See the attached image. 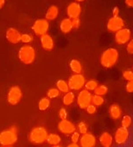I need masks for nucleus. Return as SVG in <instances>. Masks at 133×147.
Segmentation results:
<instances>
[{"label": "nucleus", "instance_id": "nucleus-37", "mask_svg": "<svg viewBox=\"0 0 133 147\" xmlns=\"http://www.w3.org/2000/svg\"><path fill=\"white\" fill-rule=\"evenodd\" d=\"M126 51L129 54H133V39H131V40L127 43Z\"/></svg>", "mask_w": 133, "mask_h": 147}, {"label": "nucleus", "instance_id": "nucleus-19", "mask_svg": "<svg viewBox=\"0 0 133 147\" xmlns=\"http://www.w3.org/2000/svg\"><path fill=\"white\" fill-rule=\"evenodd\" d=\"M60 28L65 34L69 33L73 29L72 20L70 18H65V19H63L61 22V23H60Z\"/></svg>", "mask_w": 133, "mask_h": 147}, {"label": "nucleus", "instance_id": "nucleus-32", "mask_svg": "<svg viewBox=\"0 0 133 147\" xmlns=\"http://www.w3.org/2000/svg\"><path fill=\"white\" fill-rule=\"evenodd\" d=\"M123 78L127 81H132L133 80V71L132 70H125L123 72Z\"/></svg>", "mask_w": 133, "mask_h": 147}, {"label": "nucleus", "instance_id": "nucleus-31", "mask_svg": "<svg viewBox=\"0 0 133 147\" xmlns=\"http://www.w3.org/2000/svg\"><path fill=\"white\" fill-rule=\"evenodd\" d=\"M78 132L79 134H85L87 133V125L81 121L78 124Z\"/></svg>", "mask_w": 133, "mask_h": 147}, {"label": "nucleus", "instance_id": "nucleus-22", "mask_svg": "<svg viewBox=\"0 0 133 147\" xmlns=\"http://www.w3.org/2000/svg\"><path fill=\"white\" fill-rule=\"evenodd\" d=\"M61 140V137L58 134H48L46 141L48 142V144H49V145L54 146H57L58 144H60Z\"/></svg>", "mask_w": 133, "mask_h": 147}, {"label": "nucleus", "instance_id": "nucleus-7", "mask_svg": "<svg viewBox=\"0 0 133 147\" xmlns=\"http://www.w3.org/2000/svg\"><path fill=\"white\" fill-rule=\"evenodd\" d=\"M132 39V31L127 28H123L122 29L115 33V41L119 45L127 44Z\"/></svg>", "mask_w": 133, "mask_h": 147}, {"label": "nucleus", "instance_id": "nucleus-41", "mask_svg": "<svg viewBox=\"0 0 133 147\" xmlns=\"http://www.w3.org/2000/svg\"><path fill=\"white\" fill-rule=\"evenodd\" d=\"M125 3L128 8H133V0H125Z\"/></svg>", "mask_w": 133, "mask_h": 147}, {"label": "nucleus", "instance_id": "nucleus-10", "mask_svg": "<svg viewBox=\"0 0 133 147\" xmlns=\"http://www.w3.org/2000/svg\"><path fill=\"white\" fill-rule=\"evenodd\" d=\"M22 97V90L18 86H13L10 89L8 93V102L11 105L17 104Z\"/></svg>", "mask_w": 133, "mask_h": 147}, {"label": "nucleus", "instance_id": "nucleus-24", "mask_svg": "<svg viewBox=\"0 0 133 147\" xmlns=\"http://www.w3.org/2000/svg\"><path fill=\"white\" fill-rule=\"evenodd\" d=\"M75 99V96H74V92H68L65 94V96H63V103L67 106L68 105H71L74 101Z\"/></svg>", "mask_w": 133, "mask_h": 147}, {"label": "nucleus", "instance_id": "nucleus-38", "mask_svg": "<svg viewBox=\"0 0 133 147\" xmlns=\"http://www.w3.org/2000/svg\"><path fill=\"white\" fill-rule=\"evenodd\" d=\"M72 25H73V28H78L80 25V20L78 18H74L72 19Z\"/></svg>", "mask_w": 133, "mask_h": 147}, {"label": "nucleus", "instance_id": "nucleus-11", "mask_svg": "<svg viewBox=\"0 0 133 147\" xmlns=\"http://www.w3.org/2000/svg\"><path fill=\"white\" fill-rule=\"evenodd\" d=\"M75 126L68 120H61L58 124V130L63 134H72L75 132Z\"/></svg>", "mask_w": 133, "mask_h": 147}, {"label": "nucleus", "instance_id": "nucleus-46", "mask_svg": "<svg viewBox=\"0 0 133 147\" xmlns=\"http://www.w3.org/2000/svg\"><path fill=\"white\" fill-rule=\"evenodd\" d=\"M3 147H7V146H3Z\"/></svg>", "mask_w": 133, "mask_h": 147}, {"label": "nucleus", "instance_id": "nucleus-16", "mask_svg": "<svg viewBox=\"0 0 133 147\" xmlns=\"http://www.w3.org/2000/svg\"><path fill=\"white\" fill-rule=\"evenodd\" d=\"M41 43H42V47L45 50H52L54 48V46H55V42H54L53 38L49 34H47L42 35Z\"/></svg>", "mask_w": 133, "mask_h": 147}, {"label": "nucleus", "instance_id": "nucleus-44", "mask_svg": "<svg viewBox=\"0 0 133 147\" xmlns=\"http://www.w3.org/2000/svg\"><path fill=\"white\" fill-rule=\"evenodd\" d=\"M83 1H85V0H76V2H78V3H80V2H83Z\"/></svg>", "mask_w": 133, "mask_h": 147}, {"label": "nucleus", "instance_id": "nucleus-33", "mask_svg": "<svg viewBox=\"0 0 133 147\" xmlns=\"http://www.w3.org/2000/svg\"><path fill=\"white\" fill-rule=\"evenodd\" d=\"M33 37L28 34H21V41H23V43H29L30 41H32Z\"/></svg>", "mask_w": 133, "mask_h": 147}, {"label": "nucleus", "instance_id": "nucleus-13", "mask_svg": "<svg viewBox=\"0 0 133 147\" xmlns=\"http://www.w3.org/2000/svg\"><path fill=\"white\" fill-rule=\"evenodd\" d=\"M129 138V131L128 128L125 127H119L115 133V142L118 145H124Z\"/></svg>", "mask_w": 133, "mask_h": 147}, {"label": "nucleus", "instance_id": "nucleus-15", "mask_svg": "<svg viewBox=\"0 0 133 147\" xmlns=\"http://www.w3.org/2000/svg\"><path fill=\"white\" fill-rule=\"evenodd\" d=\"M6 38L10 42H11L13 44H16V43H18L21 40V34L16 29H15L13 28H10L6 32Z\"/></svg>", "mask_w": 133, "mask_h": 147}, {"label": "nucleus", "instance_id": "nucleus-14", "mask_svg": "<svg viewBox=\"0 0 133 147\" xmlns=\"http://www.w3.org/2000/svg\"><path fill=\"white\" fill-rule=\"evenodd\" d=\"M80 147H94L96 146V138L93 134L90 133H87L82 134L80 137Z\"/></svg>", "mask_w": 133, "mask_h": 147}, {"label": "nucleus", "instance_id": "nucleus-18", "mask_svg": "<svg viewBox=\"0 0 133 147\" xmlns=\"http://www.w3.org/2000/svg\"><path fill=\"white\" fill-rule=\"evenodd\" d=\"M109 114L110 116L113 119V120H118L121 117L122 115V110L119 105L118 104H113L111 105L110 109H109Z\"/></svg>", "mask_w": 133, "mask_h": 147}, {"label": "nucleus", "instance_id": "nucleus-43", "mask_svg": "<svg viewBox=\"0 0 133 147\" xmlns=\"http://www.w3.org/2000/svg\"><path fill=\"white\" fill-rule=\"evenodd\" d=\"M4 3H5V0H0V8H2L3 6Z\"/></svg>", "mask_w": 133, "mask_h": 147}, {"label": "nucleus", "instance_id": "nucleus-29", "mask_svg": "<svg viewBox=\"0 0 133 147\" xmlns=\"http://www.w3.org/2000/svg\"><path fill=\"white\" fill-rule=\"evenodd\" d=\"M132 120L130 115H125L122 119V127L125 128H129L132 125Z\"/></svg>", "mask_w": 133, "mask_h": 147}, {"label": "nucleus", "instance_id": "nucleus-25", "mask_svg": "<svg viewBox=\"0 0 133 147\" xmlns=\"http://www.w3.org/2000/svg\"><path fill=\"white\" fill-rule=\"evenodd\" d=\"M50 105V101L48 97H42L40 101H39V103H38V108L40 110L42 111H44L46 110Z\"/></svg>", "mask_w": 133, "mask_h": 147}, {"label": "nucleus", "instance_id": "nucleus-1", "mask_svg": "<svg viewBox=\"0 0 133 147\" xmlns=\"http://www.w3.org/2000/svg\"><path fill=\"white\" fill-rule=\"evenodd\" d=\"M119 59V52L116 48L109 47L106 49L100 57V64L105 68H112L114 66Z\"/></svg>", "mask_w": 133, "mask_h": 147}, {"label": "nucleus", "instance_id": "nucleus-20", "mask_svg": "<svg viewBox=\"0 0 133 147\" xmlns=\"http://www.w3.org/2000/svg\"><path fill=\"white\" fill-rule=\"evenodd\" d=\"M58 12H59V9H58L57 6H55V5L50 6L46 12V19L47 20L55 19L58 16Z\"/></svg>", "mask_w": 133, "mask_h": 147}, {"label": "nucleus", "instance_id": "nucleus-21", "mask_svg": "<svg viewBox=\"0 0 133 147\" xmlns=\"http://www.w3.org/2000/svg\"><path fill=\"white\" fill-rule=\"evenodd\" d=\"M69 66H70L71 71L74 74H80L82 71V65H81L80 62L77 59H72L70 61Z\"/></svg>", "mask_w": 133, "mask_h": 147}, {"label": "nucleus", "instance_id": "nucleus-3", "mask_svg": "<svg viewBox=\"0 0 133 147\" xmlns=\"http://www.w3.org/2000/svg\"><path fill=\"white\" fill-rule=\"evenodd\" d=\"M48 136V131L43 127H36L33 128L29 134V140L32 143L40 145L44 143L47 140Z\"/></svg>", "mask_w": 133, "mask_h": 147}, {"label": "nucleus", "instance_id": "nucleus-30", "mask_svg": "<svg viewBox=\"0 0 133 147\" xmlns=\"http://www.w3.org/2000/svg\"><path fill=\"white\" fill-rule=\"evenodd\" d=\"M59 94H60V91L57 88H51L48 91V97L50 99H54V98H56L59 96Z\"/></svg>", "mask_w": 133, "mask_h": 147}, {"label": "nucleus", "instance_id": "nucleus-5", "mask_svg": "<svg viewBox=\"0 0 133 147\" xmlns=\"http://www.w3.org/2000/svg\"><path fill=\"white\" fill-rule=\"evenodd\" d=\"M68 86L69 89L72 90H81L86 84V79L83 75L80 74H74L68 79Z\"/></svg>", "mask_w": 133, "mask_h": 147}, {"label": "nucleus", "instance_id": "nucleus-23", "mask_svg": "<svg viewBox=\"0 0 133 147\" xmlns=\"http://www.w3.org/2000/svg\"><path fill=\"white\" fill-rule=\"evenodd\" d=\"M56 87H57V89L59 90V91H61V92L68 93V92L69 91L68 84L65 80H62V79L58 80L57 83H56Z\"/></svg>", "mask_w": 133, "mask_h": 147}, {"label": "nucleus", "instance_id": "nucleus-8", "mask_svg": "<svg viewBox=\"0 0 133 147\" xmlns=\"http://www.w3.org/2000/svg\"><path fill=\"white\" fill-rule=\"evenodd\" d=\"M107 29L111 32L116 33L117 31L122 29L125 27V21L122 17L119 16H112L109 18L107 22Z\"/></svg>", "mask_w": 133, "mask_h": 147}, {"label": "nucleus", "instance_id": "nucleus-4", "mask_svg": "<svg viewBox=\"0 0 133 147\" xmlns=\"http://www.w3.org/2000/svg\"><path fill=\"white\" fill-rule=\"evenodd\" d=\"M18 58L23 63L26 65L31 64L35 60V49L31 46H29V45L22 47L18 52Z\"/></svg>", "mask_w": 133, "mask_h": 147}, {"label": "nucleus", "instance_id": "nucleus-40", "mask_svg": "<svg viewBox=\"0 0 133 147\" xmlns=\"http://www.w3.org/2000/svg\"><path fill=\"white\" fill-rule=\"evenodd\" d=\"M119 7L115 6L113 9V16H119Z\"/></svg>", "mask_w": 133, "mask_h": 147}, {"label": "nucleus", "instance_id": "nucleus-28", "mask_svg": "<svg viewBox=\"0 0 133 147\" xmlns=\"http://www.w3.org/2000/svg\"><path fill=\"white\" fill-rule=\"evenodd\" d=\"M105 102V99L103 98V96H98V95H94L93 96L92 98V104H93L96 107L99 106H102Z\"/></svg>", "mask_w": 133, "mask_h": 147}, {"label": "nucleus", "instance_id": "nucleus-35", "mask_svg": "<svg viewBox=\"0 0 133 147\" xmlns=\"http://www.w3.org/2000/svg\"><path fill=\"white\" fill-rule=\"evenodd\" d=\"M86 110H87V112L89 114V115H93V114H95L96 113V111H97V108H96V106H94L93 104H90L89 106H87V108L86 109Z\"/></svg>", "mask_w": 133, "mask_h": 147}, {"label": "nucleus", "instance_id": "nucleus-17", "mask_svg": "<svg viewBox=\"0 0 133 147\" xmlns=\"http://www.w3.org/2000/svg\"><path fill=\"white\" fill-rule=\"evenodd\" d=\"M99 140L102 146L111 147V146L113 145V138L109 133L105 132L100 136Z\"/></svg>", "mask_w": 133, "mask_h": 147}, {"label": "nucleus", "instance_id": "nucleus-27", "mask_svg": "<svg viewBox=\"0 0 133 147\" xmlns=\"http://www.w3.org/2000/svg\"><path fill=\"white\" fill-rule=\"evenodd\" d=\"M108 92V88L105 85V84H101V85H98L97 88L94 90V93L95 95H98V96H105L106 95V93Z\"/></svg>", "mask_w": 133, "mask_h": 147}, {"label": "nucleus", "instance_id": "nucleus-9", "mask_svg": "<svg viewBox=\"0 0 133 147\" xmlns=\"http://www.w3.org/2000/svg\"><path fill=\"white\" fill-rule=\"evenodd\" d=\"M48 22L46 19H38L33 24L32 29L37 35H43L48 30Z\"/></svg>", "mask_w": 133, "mask_h": 147}, {"label": "nucleus", "instance_id": "nucleus-45", "mask_svg": "<svg viewBox=\"0 0 133 147\" xmlns=\"http://www.w3.org/2000/svg\"><path fill=\"white\" fill-rule=\"evenodd\" d=\"M53 147H61V146H58V145H57V146H54Z\"/></svg>", "mask_w": 133, "mask_h": 147}, {"label": "nucleus", "instance_id": "nucleus-42", "mask_svg": "<svg viewBox=\"0 0 133 147\" xmlns=\"http://www.w3.org/2000/svg\"><path fill=\"white\" fill-rule=\"evenodd\" d=\"M67 147H80L78 144H75V143H72L70 145H68Z\"/></svg>", "mask_w": 133, "mask_h": 147}, {"label": "nucleus", "instance_id": "nucleus-39", "mask_svg": "<svg viewBox=\"0 0 133 147\" xmlns=\"http://www.w3.org/2000/svg\"><path fill=\"white\" fill-rule=\"evenodd\" d=\"M125 90L129 93H133V80L127 82V84L125 85Z\"/></svg>", "mask_w": 133, "mask_h": 147}, {"label": "nucleus", "instance_id": "nucleus-34", "mask_svg": "<svg viewBox=\"0 0 133 147\" xmlns=\"http://www.w3.org/2000/svg\"><path fill=\"white\" fill-rule=\"evenodd\" d=\"M71 140H72V143H75V144H77L78 141H80V134H79V132L75 131L74 133L72 134Z\"/></svg>", "mask_w": 133, "mask_h": 147}, {"label": "nucleus", "instance_id": "nucleus-2", "mask_svg": "<svg viewBox=\"0 0 133 147\" xmlns=\"http://www.w3.org/2000/svg\"><path fill=\"white\" fill-rule=\"evenodd\" d=\"M17 141L16 128L11 127L2 131L0 133V145L3 146H10L14 145Z\"/></svg>", "mask_w": 133, "mask_h": 147}, {"label": "nucleus", "instance_id": "nucleus-26", "mask_svg": "<svg viewBox=\"0 0 133 147\" xmlns=\"http://www.w3.org/2000/svg\"><path fill=\"white\" fill-rule=\"evenodd\" d=\"M98 85H99L98 84V82L96 80L92 79V80H89V81L86 82L84 87H85V90H87L88 91H93L97 88Z\"/></svg>", "mask_w": 133, "mask_h": 147}, {"label": "nucleus", "instance_id": "nucleus-6", "mask_svg": "<svg viewBox=\"0 0 133 147\" xmlns=\"http://www.w3.org/2000/svg\"><path fill=\"white\" fill-rule=\"evenodd\" d=\"M92 98L93 96L90 91L87 90H82L77 96V103L80 109H86L87 106L92 103Z\"/></svg>", "mask_w": 133, "mask_h": 147}, {"label": "nucleus", "instance_id": "nucleus-36", "mask_svg": "<svg viewBox=\"0 0 133 147\" xmlns=\"http://www.w3.org/2000/svg\"><path fill=\"white\" fill-rule=\"evenodd\" d=\"M59 117L61 119V120H66L67 117H68V112L65 109H61L59 110Z\"/></svg>", "mask_w": 133, "mask_h": 147}, {"label": "nucleus", "instance_id": "nucleus-12", "mask_svg": "<svg viewBox=\"0 0 133 147\" xmlns=\"http://www.w3.org/2000/svg\"><path fill=\"white\" fill-rule=\"evenodd\" d=\"M81 13V6L78 2H73L67 7V14L70 19L78 18Z\"/></svg>", "mask_w": 133, "mask_h": 147}]
</instances>
